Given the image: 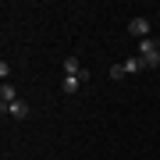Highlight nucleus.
I'll list each match as a JSON object with an SVG mask.
<instances>
[{
	"mask_svg": "<svg viewBox=\"0 0 160 160\" xmlns=\"http://www.w3.org/2000/svg\"><path fill=\"white\" fill-rule=\"evenodd\" d=\"M139 57H142L146 68H157V64H160V43L157 39H142V43H139Z\"/></svg>",
	"mask_w": 160,
	"mask_h": 160,
	"instance_id": "1",
	"label": "nucleus"
},
{
	"mask_svg": "<svg viewBox=\"0 0 160 160\" xmlns=\"http://www.w3.org/2000/svg\"><path fill=\"white\" fill-rule=\"evenodd\" d=\"M14 100H18L14 86H11V82H4V86H0V110H7V107H11Z\"/></svg>",
	"mask_w": 160,
	"mask_h": 160,
	"instance_id": "2",
	"label": "nucleus"
},
{
	"mask_svg": "<svg viewBox=\"0 0 160 160\" xmlns=\"http://www.w3.org/2000/svg\"><path fill=\"white\" fill-rule=\"evenodd\" d=\"M4 114H11L14 121H25V118H29V103H25V100H14L11 107L4 110Z\"/></svg>",
	"mask_w": 160,
	"mask_h": 160,
	"instance_id": "3",
	"label": "nucleus"
},
{
	"mask_svg": "<svg viewBox=\"0 0 160 160\" xmlns=\"http://www.w3.org/2000/svg\"><path fill=\"white\" fill-rule=\"evenodd\" d=\"M86 78H89V75H64V92H68V96H71V92H78Z\"/></svg>",
	"mask_w": 160,
	"mask_h": 160,
	"instance_id": "4",
	"label": "nucleus"
},
{
	"mask_svg": "<svg viewBox=\"0 0 160 160\" xmlns=\"http://www.w3.org/2000/svg\"><path fill=\"white\" fill-rule=\"evenodd\" d=\"M128 32L132 36H149V22H146V18H132V22H128Z\"/></svg>",
	"mask_w": 160,
	"mask_h": 160,
	"instance_id": "5",
	"label": "nucleus"
},
{
	"mask_svg": "<svg viewBox=\"0 0 160 160\" xmlns=\"http://www.w3.org/2000/svg\"><path fill=\"white\" fill-rule=\"evenodd\" d=\"M64 75H86L82 64H78V57H68V61H64Z\"/></svg>",
	"mask_w": 160,
	"mask_h": 160,
	"instance_id": "6",
	"label": "nucleus"
},
{
	"mask_svg": "<svg viewBox=\"0 0 160 160\" xmlns=\"http://www.w3.org/2000/svg\"><path fill=\"white\" fill-rule=\"evenodd\" d=\"M142 68H146L142 57H128V61H125V71H128V75H135V71H142Z\"/></svg>",
	"mask_w": 160,
	"mask_h": 160,
	"instance_id": "7",
	"label": "nucleus"
},
{
	"mask_svg": "<svg viewBox=\"0 0 160 160\" xmlns=\"http://www.w3.org/2000/svg\"><path fill=\"white\" fill-rule=\"evenodd\" d=\"M121 75H128V71H125V64H114V68H110V78H121Z\"/></svg>",
	"mask_w": 160,
	"mask_h": 160,
	"instance_id": "8",
	"label": "nucleus"
}]
</instances>
